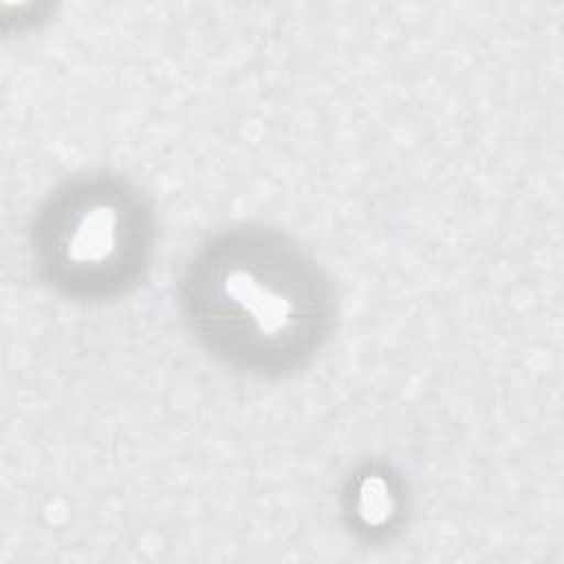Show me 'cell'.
<instances>
[{
	"label": "cell",
	"mask_w": 564,
	"mask_h": 564,
	"mask_svg": "<svg viewBox=\"0 0 564 564\" xmlns=\"http://www.w3.org/2000/svg\"><path fill=\"white\" fill-rule=\"evenodd\" d=\"M154 249L143 194L121 176L95 172L59 185L35 212L31 251L42 280L68 300L106 302L130 293Z\"/></svg>",
	"instance_id": "2"
},
{
	"label": "cell",
	"mask_w": 564,
	"mask_h": 564,
	"mask_svg": "<svg viewBox=\"0 0 564 564\" xmlns=\"http://www.w3.org/2000/svg\"><path fill=\"white\" fill-rule=\"evenodd\" d=\"M181 308L194 337L223 364L289 377L311 364L335 322V293L289 236L242 225L209 238L189 260Z\"/></svg>",
	"instance_id": "1"
}]
</instances>
